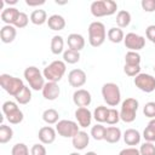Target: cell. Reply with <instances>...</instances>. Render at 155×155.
<instances>
[{"label":"cell","instance_id":"cell-1","mask_svg":"<svg viewBox=\"0 0 155 155\" xmlns=\"http://www.w3.org/2000/svg\"><path fill=\"white\" fill-rule=\"evenodd\" d=\"M117 4L113 0H98L91 4V13L94 17L111 16L116 12Z\"/></svg>","mask_w":155,"mask_h":155},{"label":"cell","instance_id":"cell-2","mask_svg":"<svg viewBox=\"0 0 155 155\" xmlns=\"http://www.w3.org/2000/svg\"><path fill=\"white\" fill-rule=\"evenodd\" d=\"M105 36H107V31H105V27L102 22L96 21V22H92L90 24V27H88V41H90L91 46L99 47L105 41Z\"/></svg>","mask_w":155,"mask_h":155},{"label":"cell","instance_id":"cell-3","mask_svg":"<svg viewBox=\"0 0 155 155\" xmlns=\"http://www.w3.org/2000/svg\"><path fill=\"white\" fill-rule=\"evenodd\" d=\"M0 85L10 96H13V97H16L25 86L19 78H15L8 74L0 75Z\"/></svg>","mask_w":155,"mask_h":155},{"label":"cell","instance_id":"cell-4","mask_svg":"<svg viewBox=\"0 0 155 155\" xmlns=\"http://www.w3.org/2000/svg\"><path fill=\"white\" fill-rule=\"evenodd\" d=\"M65 73V63L63 61H53L44 69V78L51 82H58Z\"/></svg>","mask_w":155,"mask_h":155},{"label":"cell","instance_id":"cell-5","mask_svg":"<svg viewBox=\"0 0 155 155\" xmlns=\"http://www.w3.org/2000/svg\"><path fill=\"white\" fill-rule=\"evenodd\" d=\"M102 96L104 102L110 107H116L121 101V92L116 84L107 82L102 87Z\"/></svg>","mask_w":155,"mask_h":155},{"label":"cell","instance_id":"cell-6","mask_svg":"<svg viewBox=\"0 0 155 155\" xmlns=\"http://www.w3.org/2000/svg\"><path fill=\"white\" fill-rule=\"evenodd\" d=\"M138 110V101L136 98H126L122 102L120 110V120L124 122H133L136 119V113Z\"/></svg>","mask_w":155,"mask_h":155},{"label":"cell","instance_id":"cell-7","mask_svg":"<svg viewBox=\"0 0 155 155\" xmlns=\"http://www.w3.org/2000/svg\"><path fill=\"white\" fill-rule=\"evenodd\" d=\"M24 78L28 81L29 86L33 90H35V91L42 90L44 86H45V78H44V75L40 73V70L36 67H33L31 65V67L25 68V70H24Z\"/></svg>","mask_w":155,"mask_h":155},{"label":"cell","instance_id":"cell-8","mask_svg":"<svg viewBox=\"0 0 155 155\" xmlns=\"http://www.w3.org/2000/svg\"><path fill=\"white\" fill-rule=\"evenodd\" d=\"M79 125L71 120H61L56 125V131L64 138H73L79 132Z\"/></svg>","mask_w":155,"mask_h":155},{"label":"cell","instance_id":"cell-9","mask_svg":"<svg viewBox=\"0 0 155 155\" xmlns=\"http://www.w3.org/2000/svg\"><path fill=\"white\" fill-rule=\"evenodd\" d=\"M134 85L140 91L150 93L155 90V78L149 74H138L134 78Z\"/></svg>","mask_w":155,"mask_h":155},{"label":"cell","instance_id":"cell-10","mask_svg":"<svg viewBox=\"0 0 155 155\" xmlns=\"http://www.w3.org/2000/svg\"><path fill=\"white\" fill-rule=\"evenodd\" d=\"M124 42H125V46L126 48H128L130 51H139L142 50L144 46H145V39L136 33H128L126 34L125 39H124Z\"/></svg>","mask_w":155,"mask_h":155},{"label":"cell","instance_id":"cell-11","mask_svg":"<svg viewBox=\"0 0 155 155\" xmlns=\"http://www.w3.org/2000/svg\"><path fill=\"white\" fill-rule=\"evenodd\" d=\"M73 102L75 105H78L79 108H86L91 104L92 102V97H91V93L84 88H80V90H76L73 94Z\"/></svg>","mask_w":155,"mask_h":155},{"label":"cell","instance_id":"cell-12","mask_svg":"<svg viewBox=\"0 0 155 155\" xmlns=\"http://www.w3.org/2000/svg\"><path fill=\"white\" fill-rule=\"evenodd\" d=\"M86 73L82 69H73L68 74V82L71 87H81L86 84Z\"/></svg>","mask_w":155,"mask_h":155},{"label":"cell","instance_id":"cell-13","mask_svg":"<svg viewBox=\"0 0 155 155\" xmlns=\"http://www.w3.org/2000/svg\"><path fill=\"white\" fill-rule=\"evenodd\" d=\"M75 117L80 127H88L92 121V113L87 108H78L75 110Z\"/></svg>","mask_w":155,"mask_h":155},{"label":"cell","instance_id":"cell-14","mask_svg":"<svg viewBox=\"0 0 155 155\" xmlns=\"http://www.w3.org/2000/svg\"><path fill=\"white\" fill-rule=\"evenodd\" d=\"M61 93V90L58 87V84L57 82H51V81H47L42 88V96L48 99V101H54L58 98Z\"/></svg>","mask_w":155,"mask_h":155},{"label":"cell","instance_id":"cell-15","mask_svg":"<svg viewBox=\"0 0 155 155\" xmlns=\"http://www.w3.org/2000/svg\"><path fill=\"white\" fill-rule=\"evenodd\" d=\"M56 132L51 126H44L39 130V133H38V137L40 139L41 143L44 144H51L54 142L56 139Z\"/></svg>","mask_w":155,"mask_h":155},{"label":"cell","instance_id":"cell-16","mask_svg":"<svg viewBox=\"0 0 155 155\" xmlns=\"http://www.w3.org/2000/svg\"><path fill=\"white\" fill-rule=\"evenodd\" d=\"M19 11L16 8V7H7V8H4L2 12H1V21L8 25H15L18 16H19Z\"/></svg>","mask_w":155,"mask_h":155},{"label":"cell","instance_id":"cell-17","mask_svg":"<svg viewBox=\"0 0 155 155\" xmlns=\"http://www.w3.org/2000/svg\"><path fill=\"white\" fill-rule=\"evenodd\" d=\"M73 147L78 150H84L88 143H90V136L85 131H79L74 137H73Z\"/></svg>","mask_w":155,"mask_h":155},{"label":"cell","instance_id":"cell-18","mask_svg":"<svg viewBox=\"0 0 155 155\" xmlns=\"http://www.w3.org/2000/svg\"><path fill=\"white\" fill-rule=\"evenodd\" d=\"M67 42H68V46L70 50H74V51H80L85 47V39L82 35L80 34H76V33H73L68 36L67 39Z\"/></svg>","mask_w":155,"mask_h":155},{"label":"cell","instance_id":"cell-19","mask_svg":"<svg viewBox=\"0 0 155 155\" xmlns=\"http://www.w3.org/2000/svg\"><path fill=\"white\" fill-rule=\"evenodd\" d=\"M17 35V31H16V27L13 25H4L1 29H0V39L4 44H10L15 40Z\"/></svg>","mask_w":155,"mask_h":155},{"label":"cell","instance_id":"cell-20","mask_svg":"<svg viewBox=\"0 0 155 155\" xmlns=\"http://www.w3.org/2000/svg\"><path fill=\"white\" fill-rule=\"evenodd\" d=\"M47 25L50 29L56 30V31L63 30L65 27V19L61 15H52L47 19Z\"/></svg>","mask_w":155,"mask_h":155},{"label":"cell","instance_id":"cell-21","mask_svg":"<svg viewBox=\"0 0 155 155\" xmlns=\"http://www.w3.org/2000/svg\"><path fill=\"white\" fill-rule=\"evenodd\" d=\"M124 140L127 145H137L140 142V133L134 128H128L124 133Z\"/></svg>","mask_w":155,"mask_h":155},{"label":"cell","instance_id":"cell-22","mask_svg":"<svg viewBox=\"0 0 155 155\" xmlns=\"http://www.w3.org/2000/svg\"><path fill=\"white\" fill-rule=\"evenodd\" d=\"M121 138V131L119 127L115 126H110L107 127L105 130V134H104V140H107L108 143H117Z\"/></svg>","mask_w":155,"mask_h":155},{"label":"cell","instance_id":"cell-23","mask_svg":"<svg viewBox=\"0 0 155 155\" xmlns=\"http://www.w3.org/2000/svg\"><path fill=\"white\" fill-rule=\"evenodd\" d=\"M30 22L35 25H42L47 22V15L44 10H34L30 15Z\"/></svg>","mask_w":155,"mask_h":155},{"label":"cell","instance_id":"cell-24","mask_svg":"<svg viewBox=\"0 0 155 155\" xmlns=\"http://www.w3.org/2000/svg\"><path fill=\"white\" fill-rule=\"evenodd\" d=\"M64 47V40L61 35H54L51 39V52L53 54H59L63 52Z\"/></svg>","mask_w":155,"mask_h":155},{"label":"cell","instance_id":"cell-25","mask_svg":"<svg viewBox=\"0 0 155 155\" xmlns=\"http://www.w3.org/2000/svg\"><path fill=\"white\" fill-rule=\"evenodd\" d=\"M131 23V15L126 10H121L116 15V24L119 28H125Z\"/></svg>","mask_w":155,"mask_h":155},{"label":"cell","instance_id":"cell-26","mask_svg":"<svg viewBox=\"0 0 155 155\" xmlns=\"http://www.w3.org/2000/svg\"><path fill=\"white\" fill-rule=\"evenodd\" d=\"M108 39L114 44H119V42L124 41L125 34L120 28H110L108 30Z\"/></svg>","mask_w":155,"mask_h":155},{"label":"cell","instance_id":"cell-27","mask_svg":"<svg viewBox=\"0 0 155 155\" xmlns=\"http://www.w3.org/2000/svg\"><path fill=\"white\" fill-rule=\"evenodd\" d=\"M58 119H59V114L54 109H46L42 113V120L46 124H48V125H52V124L58 122Z\"/></svg>","mask_w":155,"mask_h":155},{"label":"cell","instance_id":"cell-28","mask_svg":"<svg viewBox=\"0 0 155 155\" xmlns=\"http://www.w3.org/2000/svg\"><path fill=\"white\" fill-rule=\"evenodd\" d=\"M63 59L68 64H75L80 61V53H79V51H74V50L68 48L63 53Z\"/></svg>","mask_w":155,"mask_h":155},{"label":"cell","instance_id":"cell-29","mask_svg":"<svg viewBox=\"0 0 155 155\" xmlns=\"http://www.w3.org/2000/svg\"><path fill=\"white\" fill-rule=\"evenodd\" d=\"M13 137V131L10 126H6V125H1L0 126V143L1 144H5L7 142H10Z\"/></svg>","mask_w":155,"mask_h":155},{"label":"cell","instance_id":"cell-30","mask_svg":"<svg viewBox=\"0 0 155 155\" xmlns=\"http://www.w3.org/2000/svg\"><path fill=\"white\" fill-rule=\"evenodd\" d=\"M16 101L19 103V104H27L30 102L31 99V92H30V88L28 86H24L23 90L15 97Z\"/></svg>","mask_w":155,"mask_h":155},{"label":"cell","instance_id":"cell-31","mask_svg":"<svg viewBox=\"0 0 155 155\" xmlns=\"http://www.w3.org/2000/svg\"><path fill=\"white\" fill-rule=\"evenodd\" d=\"M108 111H109V109H108L107 107H104V105L97 107V108L94 109V111H93V117H94V120L98 121V122H105Z\"/></svg>","mask_w":155,"mask_h":155},{"label":"cell","instance_id":"cell-32","mask_svg":"<svg viewBox=\"0 0 155 155\" xmlns=\"http://www.w3.org/2000/svg\"><path fill=\"white\" fill-rule=\"evenodd\" d=\"M140 63V54L134 51H128L125 56V64L130 65H139Z\"/></svg>","mask_w":155,"mask_h":155},{"label":"cell","instance_id":"cell-33","mask_svg":"<svg viewBox=\"0 0 155 155\" xmlns=\"http://www.w3.org/2000/svg\"><path fill=\"white\" fill-rule=\"evenodd\" d=\"M105 130H107V128H105L103 125L97 124L96 126H93V127L91 128V136H92V138L96 139V140H102V139H104Z\"/></svg>","mask_w":155,"mask_h":155},{"label":"cell","instance_id":"cell-34","mask_svg":"<svg viewBox=\"0 0 155 155\" xmlns=\"http://www.w3.org/2000/svg\"><path fill=\"white\" fill-rule=\"evenodd\" d=\"M23 117H24V116H23V113H22L19 109H17L16 111H13V113L6 115L7 121H8L10 124H13V125H17V124L22 122V121H23Z\"/></svg>","mask_w":155,"mask_h":155},{"label":"cell","instance_id":"cell-35","mask_svg":"<svg viewBox=\"0 0 155 155\" xmlns=\"http://www.w3.org/2000/svg\"><path fill=\"white\" fill-rule=\"evenodd\" d=\"M119 120H120V113H119L116 109H114V108L109 109L105 122L109 124V125H115V124L119 122Z\"/></svg>","mask_w":155,"mask_h":155},{"label":"cell","instance_id":"cell-36","mask_svg":"<svg viewBox=\"0 0 155 155\" xmlns=\"http://www.w3.org/2000/svg\"><path fill=\"white\" fill-rule=\"evenodd\" d=\"M11 154L12 155H29V150L24 143H17L13 145Z\"/></svg>","mask_w":155,"mask_h":155},{"label":"cell","instance_id":"cell-37","mask_svg":"<svg viewBox=\"0 0 155 155\" xmlns=\"http://www.w3.org/2000/svg\"><path fill=\"white\" fill-rule=\"evenodd\" d=\"M139 153L140 155H155V145L151 142H145L140 145Z\"/></svg>","mask_w":155,"mask_h":155},{"label":"cell","instance_id":"cell-38","mask_svg":"<svg viewBox=\"0 0 155 155\" xmlns=\"http://www.w3.org/2000/svg\"><path fill=\"white\" fill-rule=\"evenodd\" d=\"M143 114L147 117L155 119V102H148L143 108Z\"/></svg>","mask_w":155,"mask_h":155},{"label":"cell","instance_id":"cell-39","mask_svg":"<svg viewBox=\"0 0 155 155\" xmlns=\"http://www.w3.org/2000/svg\"><path fill=\"white\" fill-rule=\"evenodd\" d=\"M124 71L126 75L128 76H137L138 74H140V67L139 65H130V64H125L124 67Z\"/></svg>","mask_w":155,"mask_h":155},{"label":"cell","instance_id":"cell-40","mask_svg":"<svg viewBox=\"0 0 155 155\" xmlns=\"http://www.w3.org/2000/svg\"><path fill=\"white\" fill-rule=\"evenodd\" d=\"M143 137L147 142H155V128L153 126H147L144 132H143Z\"/></svg>","mask_w":155,"mask_h":155},{"label":"cell","instance_id":"cell-41","mask_svg":"<svg viewBox=\"0 0 155 155\" xmlns=\"http://www.w3.org/2000/svg\"><path fill=\"white\" fill-rule=\"evenodd\" d=\"M28 22H29V18H28L27 13L21 12L19 16H18V18H17V21H16V23H15V27L16 28H19V29L21 28H24V27H27Z\"/></svg>","mask_w":155,"mask_h":155},{"label":"cell","instance_id":"cell-42","mask_svg":"<svg viewBox=\"0 0 155 155\" xmlns=\"http://www.w3.org/2000/svg\"><path fill=\"white\" fill-rule=\"evenodd\" d=\"M17 109H18V107H17V104H16L15 102L7 101V102H5V103L2 104V111H4L5 115H8V114L16 111Z\"/></svg>","mask_w":155,"mask_h":155},{"label":"cell","instance_id":"cell-43","mask_svg":"<svg viewBox=\"0 0 155 155\" xmlns=\"http://www.w3.org/2000/svg\"><path fill=\"white\" fill-rule=\"evenodd\" d=\"M140 5L145 12H154L155 11V0H142Z\"/></svg>","mask_w":155,"mask_h":155},{"label":"cell","instance_id":"cell-44","mask_svg":"<svg viewBox=\"0 0 155 155\" xmlns=\"http://www.w3.org/2000/svg\"><path fill=\"white\" fill-rule=\"evenodd\" d=\"M31 155H46V148L42 144H34L30 149Z\"/></svg>","mask_w":155,"mask_h":155},{"label":"cell","instance_id":"cell-45","mask_svg":"<svg viewBox=\"0 0 155 155\" xmlns=\"http://www.w3.org/2000/svg\"><path fill=\"white\" fill-rule=\"evenodd\" d=\"M145 35H147V38H148L151 42L155 41V24L149 25V27L147 28V30H145Z\"/></svg>","mask_w":155,"mask_h":155},{"label":"cell","instance_id":"cell-46","mask_svg":"<svg viewBox=\"0 0 155 155\" xmlns=\"http://www.w3.org/2000/svg\"><path fill=\"white\" fill-rule=\"evenodd\" d=\"M119 155H140V153H139V150H138V149H136V148L131 147V148L122 149V150L119 153Z\"/></svg>","mask_w":155,"mask_h":155},{"label":"cell","instance_id":"cell-47","mask_svg":"<svg viewBox=\"0 0 155 155\" xmlns=\"http://www.w3.org/2000/svg\"><path fill=\"white\" fill-rule=\"evenodd\" d=\"M25 4L28 6H39V5H44L45 0H40V1H30V0H25Z\"/></svg>","mask_w":155,"mask_h":155},{"label":"cell","instance_id":"cell-48","mask_svg":"<svg viewBox=\"0 0 155 155\" xmlns=\"http://www.w3.org/2000/svg\"><path fill=\"white\" fill-rule=\"evenodd\" d=\"M4 4H7V5H15L17 4V0H2Z\"/></svg>","mask_w":155,"mask_h":155},{"label":"cell","instance_id":"cell-49","mask_svg":"<svg viewBox=\"0 0 155 155\" xmlns=\"http://www.w3.org/2000/svg\"><path fill=\"white\" fill-rule=\"evenodd\" d=\"M149 126H153V127L155 128V119H151V120H150V122H149Z\"/></svg>","mask_w":155,"mask_h":155},{"label":"cell","instance_id":"cell-50","mask_svg":"<svg viewBox=\"0 0 155 155\" xmlns=\"http://www.w3.org/2000/svg\"><path fill=\"white\" fill-rule=\"evenodd\" d=\"M85 155H97V154H96L94 151H88V153H87V154H85Z\"/></svg>","mask_w":155,"mask_h":155},{"label":"cell","instance_id":"cell-51","mask_svg":"<svg viewBox=\"0 0 155 155\" xmlns=\"http://www.w3.org/2000/svg\"><path fill=\"white\" fill-rule=\"evenodd\" d=\"M69 155H80L79 153H71V154H69Z\"/></svg>","mask_w":155,"mask_h":155},{"label":"cell","instance_id":"cell-52","mask_svg":"<svg viewBox=\"0 0 155 155\" xmlns=\"http://www.w3.org/2000/svg\"><path fill=\"white\" fill-rule=\"evenodd\" d=\"M154 70H155V65H154Z\"/></svg>","mask_w":155,"mask_h":155},{"label":"cell","instance_id":"cell-53","mask_svg":"<svg viewBox=\"0 0 155 155\" xmlns=\"http://www.w3.org/2000/svg\"><path fill=\"white\" fill-rule=\"evenodd\" d=\"M154 45H155V41H154Z\"/></svg>","mask_w":155,"mask_h":155}]
</instances>
